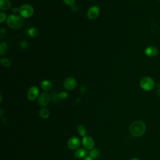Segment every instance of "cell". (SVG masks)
<instances>
[{"instance_id": "cell-7", "label": "cell", "mask_w": 160, "mask_h": 160, "mask_svg": "<svg viewBox=\"0 0 160 160\" xmlns=\"http://www.w3.org/2000/svg\"><path fill=\"white\" fill-rule=\"evenodd\" d=\"M99 13V8L97 6H92L88 9L87 12V16L89 19H94L98 17Z\"/></svg>"}, {"instance_id": "cell-8", "label": "cell", "mask_w": 160, "mask_h": 160, "mask_svg": "<svg viewBox=\"0 0 160 160\" xmlns=\"http://www.w3.org/2000/svg\"><path fill=\"white\" fill-rule=\"evenodd\" d=\"M77 85V81L75 78L69 77L63 83L64 88L67 90H72L74 89Z\"/></svg>"}, {"instance_id": "cell-20", "label": "cell", "mask_w": 160, "mask_h": 160, "mask_svg": "<svg viewBox=\"0 0 160 160\" xmlns=\"http://www.w3.org/2000/svg\"><path fill=\"white\" fill-rule=\"evenodd\" d=\"M1 63L4 67H6V68H8L11 65L10 61L7 58H2L1 59Z\"/></svg>"}, {"instance_id": "cell-15", "label": "cell", "mask_w": 160, "mask_h": 160, "mask_svg": "<svg viewBox=\"0 0 160 160\" xmlns=\"http://www.w3.org/2000/svg\"><path fill=\"white\" fill-rule=\"evenodd\" d=\"M39 115L43 119L48 118L50 115V112L48 109L46 108H42L39 111Z\"/></svg>"}, {"instance_id": "cell-11", "label": "cell", "mask_w": 160, "mask_h": 160, "mask_svg": "<svg viewBox=\"0 0 160 160\" xmlns=\"http://www.w3.org/2000/svg\"><path fill=\"white\" fill-rule=\"evenodd\" d=\"M145 54L148 57H154L158 53V49L155 46H148L144 50Z\"/></svg>"}, {"instance_id": "cell-2", "label": "cell", "mask_w": 160, "mask_h": 160, "mask_svg": "<svg viewBox=\"0 0 160 160\" xmlns=\"http://www.w3.org/2000/svg\"><path fill=\"white\" fill-rule=\"evenodd\" d=\"M8 26L11 29H17L22 27L24 24V19L22 16L17 14H11L6 19Z\"/></svg>"}, {"instance_id": "cell-21", "label": "cell", "mask_w": 160, "mask_h": 160, "mask_svg": "<svg viewBox=\"0 0 160 160\" xmlns=\"http://www.w3.org/2000/svg\"><path fill=\"white\" fill-rule=\"evenodd\" d=\"M68 94L67 92L66 91H61L59 94H58V96H59V98L60 99H66L68 98Z\"/></svg>"}, {"instance_id": "cell-14", "label": "cell", "mask_w": 160, "mask_h": 160, "mask_svg": "<svg viewBox=\"0 0 160 160\" xmlns=\"http://www.w3.org/2000/svg\"><path fill=\"white\" fill-rule=\"evenodd\" d=\"M87 154L86 150L84 149H78L74 152V156L78 159L84 158Z\"/></svg>"}, {"instance_id": "cell-26", "label": "cell", "mask_w": 160, "mask_h": 160, "mask_svg": "<svg viewBox=\"0 0 160 160\" xmlns=\"http://www.w3.org/2000/svg\"><path fill=\"white\" fill-rule=\"evenodd\" d=\"M6 34V29L4 28H1L0 30V35L1 38H2Z\"/></svg>"}, {"instance_id": "cell-12", "label": "cell", "mask_w": 160, "mask_h": 160, "mask_svg": "<svg viewBox=\"0 0 160 160\" xmlns=\"http://www.w3.org/2000/svg\"><path fill=\"white\" fill-rule=\"evenodd\" d=\"M11 6L10 1L9 0H0V8L2 10H8Z\"/></svg>"}, {"instance_id": "cell-18", "label": "cell", "mask_w": 160, "mask_h": 160, "mask_svg": "<svg viewBox=\"0 0 160 160\" xmlns=\"http://www.w3.org/2000/svg\"><path fill=\"white\" fill-rule=\"evenodd\" d=\"M78 132L79 134L84 137L86 136V128H85L84 126L82 125V124L79 125L78 127Z\"/></svg>"}, {"instance_id": "cell-19", "label": "cell", "mask_w": 160, "mask_h": 160, "mask_svg": "<svg viewBox=\"0 0 160 160\" xmlns=\"http://www.w3.org/2000/svg\"><path fill=\"white\" fill-rule=\"evenodd\" d=\"M7 49V44L6 42H1L0 44V54L3 55Z\"/></svg>"}, {"instance_id": "cell-22", "label": "cell", "mask_w": 160, "mask_h": 160, "mask_svg": "<svg viewBox=\"0 0 160 160\" xmlns=\"http://www.w3.org/2000/svg\"><path fill=\"white\" fill-rule=\"evenodd\" d=\"M6 19V14L4 13L3 12H0V22H1V23L3 22Z\"/></svg>"}, {"instance_id": "cell-3", "label": "cell", "mask_w": 160, "mask_h": 160, "mask_svg": "<svg viewBox=\"0 0 160 160\" xmlns=\"http://www.w3.org/2000/svg\"><path fill=\"white\" fill-rule=\"evenodd\" d=\"M140 86L141 88L146 91L152 90L155 86L154 81L149 76L143 77L140 81Z\"/></svg>"}, {"instance_id": "cell-25", "label": "cell", "mask_w": 160, "mask_h": 160, "mask_svg": "<svg viewBox=\"0 0 160 160\" xmlns=\"http://www.w3.org/2000/svg\"><path fill=\"white\" fill-rule=\"evenodd\" d=\"M58 98H59L58 94H56V92H53V93L52 94V100L54 102V101H56V100L58 99Z\"/></svg>"}, {"instance_id": "cell-32", "label": "cell", "mask_w": 160, "mask_h": 160, "mask_svg": "<svg viewBox=\"0 0 160 160\" xmlns=\"http://www.w3.org/2000/svg\"><path fill=\"white\" fill-rule=\"evenodd\" d=\"M158 1H159V2H160V0H158Z\"/></svg>"}, {"instance_id": "cell-9", "label": "cell", "mask_w": 160, "mask_h": 160, "mask_svg": "<svg viewBox=\"0 0 160 160\" xmlns=\"http://www.w3.org/2000/svg\"><path fill=\"white\" fill-rule=\"evenodd\" d=\"M82 144L83 147L86 149H89L91 150L93 149L94 146V141L92 138L90 136H85L83 137L82 141Z\"/></svg>"}, {"instance_id": "cell-4", "label": "cell", "mask_w": 160, "mask_h": 160, "mask_svg": "<svg viewBox=\"0 0 160 160\" xmlns=\"http://www.w3.org/2000/svg\"><path fill=\"white\" fill-rule=\"evenodd\" d=\"M34 12L32 6L29 4H24L19 8V13L21 16L24 18H29L31 17Z\"/></svg>"}, {"instance_id": "cell-6", "label": "cell", "mask_w": 160, "mask_h": 160, "mask_svg": "<svg viewBox=\"0 0 160 160\" xmlns=\"http://www.w3.org/2000/svg\"><path fill=\"white\" fill-rule=\"evenodd\" d=\"M50 101V95L47 92L41 93L38 98V103L40 106H46Z\"/></svg>"}, {"instance_id": "cell-5", "label": "cell", "mask_w": 160, "mask_h": 160, "mask_svg": "<svg viewBox=\"0 0 160 160\" xmlns=\"http://www.w3.org/2000/svg\"><path fill=\"white\" fill-rule=\"evenodd\" d=\"M39 90L37 86H33L31 87L28 92H27V98L29 101H33L39 96Z\"/></svg>"}, {"instance_id": "cell-13", "label": "cell", "mask_w": 160, "mask_h": 160, "mask_svg": "<svg viewBox=\"0 0 160 160\" xmlns=\"http://www.w3.org/2000/svg\"><path fill=\"white\" fill-rule=\"evenodd\" d=\"M41 86L42 89L45 91H49L52 88V84L49 80H44L41 82Z\"/></svg>"}, {"instance_id": "cell-30", "label": "cell", "mask_w": 160, "mask_h": 160, "mask_svg": "<svg viewBox=\"0 0 160 160\" xmlns=\"http://www.w3.org/2000/svg\"><path fill=\"white\" fill-rule=\"evenodd\" d=\"M82 160H93V159L91 157V156H86V157H85Z\"/></svg>"}, {"instance_id": "cell-16", "label": "cell", "mask_w": 160, "mask_h": 160, "mask_svg": "<svg viewBox=\"0 0 160 160\" xmlns=\"http://www.w3.org/2000/svg\"><path fill=\"white\" fill-rule=\"evenodd\" d=\"M89 156L92 159H97L100 156V152L98 149H92L89 151Z\"/></svg>"}, {"instance_id": "cell-27", "label": "cell", "mask_w": 160, "mask_h": 160, "mask_svg": "<svg viewBox=\"0 0 160 160\" xmlns=\"http://www.w3.org/2000/svg\"><path fill=\"white\" fill-rule=\"evenodd\" d=\"M71 8V10H72L73 12H76V11H78V9L77 5L75 4H74L73 5H72Z\"/></svg>"}, {"instance_id": "cell-28", "label": "cell", "mask_w": 160, "mask_h": 160, "mask_svg": "<svg viewBox=\"0 0 160 160\" xmlns=\"http://www.w3.org/2000/svg\"><path fill=\"white\" fill-rule=\"evenodd\" d=\"M21 46L22 48L24 49V48H26L28 47V44H27L26 42L23 41V42H22L21 43Z\"/></svg>"}, {"instance_id": "cell-23", "label": "cell", "mask_w": 160, "mask_h": 160, "mask_svg": "<svg viewBox=\"0 0 160 160\" xmlns=\"http://www.w3.org/2000/svg\"><path fill=\"white\" fill-rule=\"evenodd\" d=\"M155 90H156V94H157L159 97H160V83H158V84H156Z\"/></svg>"}, {"instance_id": "cell-24", "label": "cell", "mask_w": 160, "mask_h": 160, "mask_svg": "<svg viewBox=\"0 0 160 160\" xmlns=\"http://www.w3.org/2000/svg\"><path fill=\"white\" fill-rule=\"evenodd\" d=\"M63 1L66 4L71 6L73 5L75 2V0H63Z\"/></svg>"}, {"instance_id": "cell-31", "label": "cell", "mask_w": 160, "mask_h": 160, "mask_svg": "<svg viewBox=\"0 0 160 160\" xmlns=\"http://www.w3.org/2000/svg\"><path fill=\"white\" fill-rule=\"evenodd\" d=\"M130 160H139V159H138V158H132V159H131Z\"/></svg>"}, {"instance_id": "cell-1", "label": "cell", "mask_w": 160, "mask_h": 160, "mask_svg": "<svg viewBox=\"0 0 160 160\" xmlns=\"http://www.w3.org/2000/svg\"><path fill=\"white\" fill-rule=\"evenodd\" d=\"M146 124L141 121H136L133 122L129 127V132L132 136L139 137L146 131Z\"/></svg>"}, {"instance_id": "cell-17", "label": "cell", "mask_w": 160, "mask_h": 160, "mask_svg": "<svg viewBox=\"0 0 160 160\" xmlns=\"http://www.w3.org/2000/svg\"><path fill=\"white\" fill-rule=\"evenodd\" d=\"M28 33L29 36L32 38H36L38 35V31L35 28H31L28 30Z\"/></svg>"}, {"instance_id": "cell-10", "label": "cell", "mask_w": 160, "mask_h": 160, "mask_svg": "<svg viewBox=\"0 0 160 160\" xmlns=\"http://www.w3.org/2000/svg\"><path fill=\"white\" fill-rule=\"evenodd\" d=\"M81 141L78 137L74 136L69 139L68 141V146L71 149H76L80 146Z\"/></svg>"}, {"instance_id": "cell-29", "label": "cell", "mask_w": 160, "mask_h": 160, "mask_svg": "<svg viewBox=\"0 0 160 160\" xmlns=\"http://www.w3.org/2000/svg\"><path fill=\"white\" fill-rule=\"evenodd\" d=\"M12 12L14 13H17V12H19V8H14L12 9Z\"/></svg>"}]
</instances>
